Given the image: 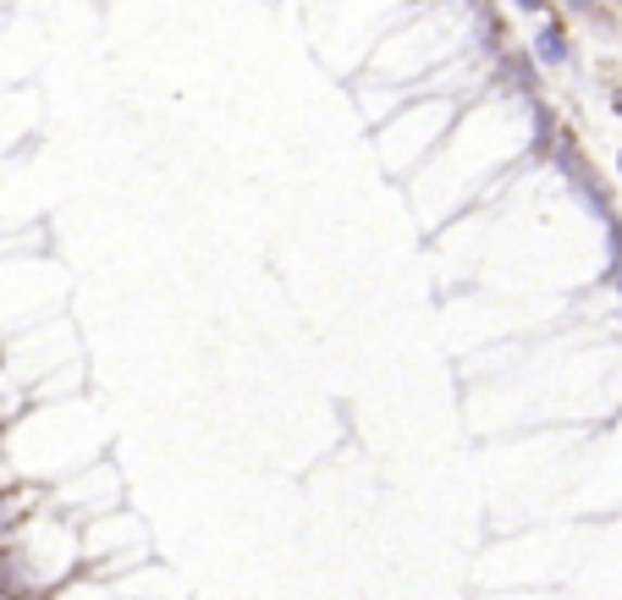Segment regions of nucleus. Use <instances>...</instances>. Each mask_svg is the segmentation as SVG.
Listing matches in <instances>:
<instances>
[{"instance_id":"nucleus-1","label":"nucleus","mask_w":622,"mask_h":600,"mask_svg":"<svg viewBox=\"0 0 622 600\" xmlns=\"http://www.w3.org/2000/svg\"><path fill=\"white\" fill-rule=\"evenodd\" d=\"M551 138V116L535 95H512V89H490L485 100H474L458 127L447 133L440 154L408 183L413 210L424 226H447L463 210H474L480 199L501 193L518 171L528 165V154L546 149Z\"/></svg>"},{"instance_id":"nucleus-2","label":"nucleus","mask_w":622,"mask_h":600,"mask_svg":"<svg viewBox=\"0 0 622 600\" xmlns=\"http://www.w3.org/2000/svg\"><path fill=\"white\" fill-rule=\"evenodd\" d=\"M413 7L419 0H298V23L309 45L325 55V66L352 83Z\"/></svg>"},{"instance_id":"nucleus-3","label":"nucleus","mask_w":622,"mask_h":600,"mask_svg":"<svg viewBox=\"0 0 622 600\" xmlns=\"http://www.w3.org/2000/svg\"><path fill=\"white\" fill-rule=\"evenodd\" d=\"M463 111H469V100H452V95H419V100H408L386 127H375L381 171H386V177L413 183L419 171L440 154V143H447V133L458 127Z\"/></svg>"},{"instance_id":"nucleus-4","label":"nucleus","mask_w":622,"mask_h":600,"mask_svg":"<svg viewBox=\"0 0 622 600\" xmlns=\"http://www.w3.org/2000/svg\"><path fill=\"white\" fill-rule=\"evenodd\" d=\"M523 50H528V61H535L540 72H568L573 66V28H568V17L562 12L540 17L535 28H528Z\"/></svg>"},{"instance_id":"nucleus-5","label":"nucleus","mask_w":622,"mask_h":600,"mask_svg":"<svg viewBox=\"0 0 622 600\" xmlns=\"http://www.w3.org/2000/svg\"><path fill=\"white\" fill-rule=\"evenodd\" d=\"M45 600H127L116 578H66L61 589H50Z\"/></svg>"},{"instance_id":"nucleus-6","label":"nucleus","mask_w":622,"mask_h":600,"mask_svg":"<svg viewBox=\"0 0 622 600\" xmlns=\"http://www.w3.org/2000/svg\"><path fill=\"white\" fill-rule=\"evenodd\" d=\"M507 7H512V12H518L528 28H535L540 17H551V12H557V0H507Z\"/></svg>"},{"instance_id":"nucleus-7","label":"nucleus","mask_w":622,"mask_h":600,"mask_svg":"<svg viewBox=\"0 0 622 600\" xmlns=\"http://www.w3.org/2000/svg\"><path fill=\"white\" fill-rule=\"evenodd\" d=\"M557 7H562V12H573V17H595V12L606 7V0H557Z\"/></svg>"},{"instance_id":"nucleus-8","label":"nucleus","mask_w":622,"mask_h":600,"mask_svg":"<svg viewBox=\"0 0 622 600\" xmlns=\"http://www.w3.org/2000/svg\"><path fill=\"white\" fill-rule=\"evenodd\" d=\"M611 116L622 122V89H611Z\"/></svg>"},{"instance_id":"nucleus-9","label":"nucleus","mask_w":622,"mask_h":600,"mask_svg":"<svg viewBox=\"0 0 622 600\" xmlns=\"http://www.w3.org/2000/svg\"><path fill=\"white\" fill-rule=\"evenodd\" d=\"M617 183H622V143H617Z\"/></svg>"}]
</instances>
